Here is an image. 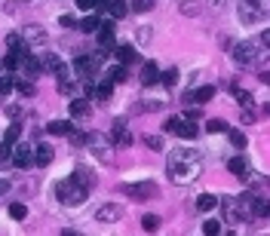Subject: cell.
Listing matches in <instances>:
<instances>
[{"mask_svg": "<svg viewBox=\"0 0 270 236\" xmlns=\"http://www.w3.org/2000/svg\"><path fill=\"white\" fill-rule=\"evenodd\" d=\"M178 120H181V117H169V120L163 123V129H166V132H175V126H178Z\"/></svg>", "mask_w": 270, "mask_h": 236, "instance_id": "43", "label": "cell"}, {"mask_svg": "<svg viewBox=\"0 0 270 236\" xmlns=\"http://www.w3.org/2000/svg\"><path fill=\"white\" fill-rule=\"evenodd\" d=\"M258 43H252V40H246V43H237L234 46V61L240 65V68H246V65H252L255 58H258Z\"/></svg>", "mask_w": 270, "mask_h": 236, "instance_id": "5", "label": "cell"}, {"mask_svg": "<svg viewBox=\"0 0 270 236\" xmlns=\"http://www.w3.org/2000/svg\"><path fill=\"white\" fill-rule=\"evenodd\" d=\"M25 37L34 40V43H46V31L37 28V25H28V28H25Z\"/></svg>", "mask_w": 270, "mask_h": 236, "instance_id": "22", "label": "cell"}, {"mask_svg": "<svg viewBox=\"0 0 270 236\" xmlns=\"http://www.w3.org/2000/svg\"><path fill=\"white\" fill-rule=\"evenodd\" d=\"M52 144H46V141H40V144H34V166H49L52 163Z\"/></svg>", "mask_w": 270, "mask_h": 236, "instance_id": "12", "label": "cell"}, {"mask_svg": "<svg viewBox=\"0 0 270 236\" xmlns=\"http://www.w3.org/2000/svg\"><path fill=\"white\" fill-rule=\"evenodd\" d=\"M141 141H144V144H148L151 151H157V154H160V151L166 147V141H163V135H144Z\"/></svg>", "mask_w": 270, "mask_h": 236, "instance_id": "30", "label": "cell"}, {"mask_svg": "<svg viewBox=\"0 0 270 236\" xmlns=\"http://www.w3.org/2000/svg\"><path fill=\"white\" fill-rule=\"evenodd\" d=\"M9 160H12L15 169H31L34 166V144H18L15 141V147L9 151Z\"/></svg>", "mask_w": 270, "mask_h": 236, "instance_id": "3", "label": "cell"}, {"mask_svg": "<svg viewBox=\"0 0 270 236\" xmlns=\"http://www.w3.org/2000/svg\"><path fill=\"white\" fill-rule=\"evenodd\" d=\"M123 215H126V209L120 203H105V206L95 209V221L98 224H117V221H123Z\"/></svg>", "mask_w": 270, "mask_h": 236, "instance_id": "4", "label": "cell"}, {"mask_svg": "<svg viewBox=\"0 0 270 236\" xmlns=\"http://www.w3.org/2000/svg\"><path fill=\"white\" fill-rule=\"evenodd\" d=\"M215 206H218V197H212V194H203V197L197 200V212H203V215L215 212Z\"/></svg>", "mask_w": 270, "mask_h": 236, "instance_id": "17", "label": "cell"}, {"mask_svg": "<svg viewBox=\"0 0 270 236\" xmlns=\"http://www.w3.org/2000/svg\"><path fill=\"white\" fill-rule=\"evenodd\" d=\"M9 218L25 221V218H28V206H25V203H12V206H9Z\"/></svg>", "mask_w": 270, "mask_h": 236, "instance_id": "31", "label": "cell"}, {"mask_svg": "<svg viewBox=\"0 0 270 236\" xmlns=\"http://www.w3.org/2000/svg\"><path fill=\"white\" fill-rule=\"evenodd\" d=\"M18 135H22V123H9V129H6V135H3V144H0V157H9V151H12V144L18 141Z\"/></svg>", "mask_w": 270, "mask_h": 236, "instance_id": "9", "label": "cell"}, {"mask_svg": "<svg viewBox=\"0 0 270 236\" xmlns=\"http://www.w3.org/2000/svg\"><path fill=\"white\" fill-rule=\"evenodd\" d=\"M95 68H98V58H89V55H80L74 61V71L83 77V80H92L95 77Z\"/></svg>", "mask_w": 270, "mask_h": 236, "instance_id": "7", "label": "cell"}, {"mask_svg": "<svg viewBox=\"0 0 270 236\" xmlns=\"http://www.w3.org/2000/svg\"><path fill=\"white\" fill-rule=\"evenodd\" d=\"M231 126L224 123V120H206V132L209 135H218V132H227Z\"/></svg>", "mask_w": 270, "mask_h": 236, "instance_id": "29", "label": "cell"}, {"mask_svg": "<svg viewBox=\"0 0 270 236\" xmlns=\"http://www.w3.org/2000/svg\"><path fill=\"white\" fill-rule=\"evenodd\" d=\"M22 71H25L28 77H40V74H43V65H40V58H37V55H31V52H28V55L22 58Z\"/></svg>", "mask_w": 270, "mask_h": 236, "instance_id": "14", "label": "cell"}, {"mask_svg": "<svg viewBox=\"0 0 270 236\" xmlns=\"http://www.w3.org/2000/svg\"><path fill=\"white\" fill-rule=\"evenodd\" d=\"M111 95H114V83H108V80H105V83H98V86H95V92H92V98H101V101H108Z\"/></svg>", "mask_w": 270, "mask_h": 236, "instance_id": "24", "label": "cell"}, {"mask_svg": "<svg viewBox=\"0 0 270 236\" xmlns=\"http://www.w3.org/2000/svg\"><path fill=\"white\" fill-rule=\"evenodd\" d=\"M123 194H129L132 200H151L154 194H157V184H151V181H141V184H123Z\"/></svg>", "mask_w": 270, "mask_h": 236, "instance_id": "6", "label": "cell"}, {"mask_svg": "<svg viewBox=\"0 0 270 236\" xmlns=\"http://www.w3.org/2000/svg\"><path fill=\"white\" fill-rule=\"evenodd\" d=\"M89 114V98H74L71 101V117H86Z\"/></svg>", "mask_w": 270, "mask_h": 236, "instance_id": "20", "label": "cell"}, {"mask_svg": "<svg viewBox=\"0 0 270 236\" xmlns=\"http://www.w3.org/2000/svg\"><path fill=\"white\" fill-rule=\"evenodd\" d=\"M175 135H178V138H197V126H194V123H184V120H178V126H175Z\"/></svg>", "mask_w": 270, "mask_h": 236, "instance_id": "21", "label": "cell"}, {"mask_svg": "<svg viewBox=\"0 0 270 236\" xmlns=\"http://www.w3.org/2000/svg\"><path fill=\"white\" fill-rule=\"evenodd\" d=\"M95 34H98V43H101V49H108V46L114 43V34H117V25H111V22H98V28H95Z\"/></svg>", "mask_w": 270, "mask_h": 236, "instance_id": "10", "label": "cell"}, {"mask_svg": "<svg viewBox=\"0 0 270 236\" xmlns=\"http://www.w3.org/2000/svg\"><path fill=\"white\" fill-rule=\"evenodd\" d=\"M3 68H6V71H9V74H15V71H18V68H22V55H18V52H12V49H9V55H6V58H3Z\"/></svg>", "mask_w": 270, "mask_h": 236, "instance_id": "23", "label": "cell"}, {"mask_svg": "<svg viewBox=\"0 0 270 236\" xmlns=\"http://www.w3.org/2000/svg\"><path fill=\"white\" fill-rule=\"evenodd\" d=\"M181 12L184 15H197L200 12V3H181Z\"/></svg>", "mask_w": 270, "mask_h": 236, "instance_id": "41", "label": "cell"}, {"mask_svg": "<svg viewBox=\"0 0 270 236\" xmlns=\"http://www.w3.org/2000/svg\"><path fill=\"white\" fill-rule=\"evenodd\" d=\"M203 233L206 236H221V224H218L215 218H209V221L203 224Z\"/></svg>", "mask_w": 270, "mask_h": 236, "instance_id": "35", "label": "cell"}, {"mask_svg": "<svg viewBox=\"0 0 270 236\" xmlns=\"http://www.w3.org/2000/svg\"><path fill=\"white\" fill-rule=\"evenodd\" d=\"M61 25H65V28H77V22H74L71 15H61Z\"/></svg>", "mask_w": 270, "mask_h": 236, "instance_id": "44", "label": "cell"}, {"mask_svg": "<svg viewBox=\"0 0 270 236\" xmlns=\"http://www.w3.org/2000/svg\"><path fill=\"white\" fill-rule=\"evenodd\" d=\"M123 132H126V120H123V117H117V120H114V126H111V141H114L117 135H123Z\"/></svg>", "mask_w": 270, "mask_h": 236, "instance_id": "37", "label": "cell"}, {"mask_svg": "<svg viewBox=\"0 0 270 236\" xmlns=\"http://www.w3.org/2000/svg\"><path fill=\"white\" fill-rule=\"evenodd\" d=\"M9 92H15V77L12 74H3L0 77V95H9Z\"/></svg>", "mask_w": 270, "mask_h": 236, "instance_id": "32", "label": "cell"}, {"mask_svg": "<svg viewBox=\"0 0 270 236\" xmlns=\"http://www.w3.org/2000/svg\"><path fill=\"white\" fill-rule=\"evenodd\" d=\"M77 28H80V31H86V34H95L98 18H95V15H86V18H80V22H77Z\"/></svg>", "mask_w": 270, "mask_h": 236, "instance_id": "28", "label": "cell"}, {"mask_svg": "<svg viewBox=\"0 0 270 236\" xmlns=\"http://www.w3.org/2000/svg\"><path fill=\"white\" fill-rule=\"evenodd\" d=\"M77 6H80L83 12H89V9H95V6H98V0H77Z\"/></svg>", "mask_w": 270, "mask_h": 236, "instance_id": "42", "label": "cell"}, {"mask_svg": "<svg viewBox=\"0 0 270 236\" xmlns=\"http://www.w3.org/2000/svg\"><path fill=\"white\" fill-rule=\"evenodd\" d=\"M114 144H117V147H129V144H132V135H129V132H123V135H117V138H114Z\"/></svg>", "mask_w": 270, "mask_h": 236, "instance_id": "40", "label": "cell"}, {"mask_svg": "<svg viewBox=\"0 0 270 236\" xmlns=\"http://www.w3.org/2000/svg\"><path fill=\"white\" fill-rule=\"evenodd\" d=\"M141 83L144 86H157L160 83V65L157 61H144L141 65Z\"/></svg>", "mask_w": 270, "mask_h": 236, "instance_id": "11", "label": "cell"}, {"mask_svg": "<svg viewBox=\"0 0 270 236\" xmlns=\"http://www.w3.org/2000/svg\"><path fill=\"white\" fill-rule=\"evenodd\" d=\"M200 172H203V160L197 151L178 147L169 154V181L172 184H191L200 178Z\"/></svg>", "mask_w": 270, "mask_h": 236, "instance_id": "1", "label": "cell"}, {"mask_svg": "<svg viewBox=\"0 0 270 236\" xmlns=\"http://www.w3.org/2000/svg\"><path fill=\"white\" fill-rule=\"evenodd\" d=\"M209 6H212V9H221V6H224V0H209Z\"/></svg>", "mask_w": 270, "mask_h": 236, "instance_id": "46", "label": "cell"}, {"mask_svg": "<svg viewBox=\"0 0 270 236\" xmlns=\"http://www.w3.org/2000/svg\"><path fill=\"white\" fill-rule=\"evenodd\" d=\"M181 101H184V108H188V104H194V92H184V95H181Z\"/></svg>", "mask_w": 270, "mask_h": 236, "instance_id": "45", "label": "cell"}, {"mask_svg": "<svg viewBox=\"0 0 270 236\" xmlns=\"http://www.w3.org/2000/svg\"><path fill=\"white\" fill-rule=\"evenodd\" d=\"M40 65H43V71H58V68H61V58L52 55V52H46V55L40 58Z\"/></svg>", "mask_w": 270, "mask_h": 236, "instance_id": "26", "label": "cell"}, {"mask_svg": "<svg viewBox=\"0 0 270 236\" xmlns=\"http://www.w3.org/2000/svg\"><path fill=\"white\" fill-rule=\"evenodd\" d=\"M46 132H49V135H71V132H74V123L52 120V123H46Z\"/></svg>", "mask_w": 270, "mask_h": 236, "instance_id": "16", "label": "cell"}, {"mask_svg": "<svg viewBox=\"0 0 270 236\" xmlns=\"http://www.w3.org/2000/svg\"><path fill=\"white\" fill-rule=\"evenodd\" d=\"M227 169H231V175H237L240 181H249V163H246L243 157H234V160L227 163Z\"/></svg>", "mask_w": 270, "mask_h": 236, "instance_id": "15", "label": "cell"}, {"mask_svg": "<svg viewBox=\"0 0 270 236\" xmlns=\"http://www.w3.org/2000/svg\"><path fill=\"white\" fill-rule=\"evenodd\" d=\"M234 98H237L246 111H249V108H252V101H255V98H252V92H249V89H240V86H234Z\"/></svg>", "mask_w": 270, "mask_h": 236, "instance_id": "25", "label": "cell"}, {"mask_svg": "<svg viewBox=\"0 0 270 236\" xmlns=\"http://www.w3.org/2000/svg\"><path fill=\"white\" fill-rule=\"evenodd\" d=\"M15 89H18L22 95H34V86H31V83H25V80H15Z\"/></svg>", "mask_w": 270, "mask_h": 236, "instance_id": "39", "label": "cell"}, {"mask_svg": "<svg viewBox=\"0 0 270 236\" xmlns=\"http://www.w3.org/2000/svg\"><path fill=\"white\" fill-rule=\"evenodd\" d=\"M61 236H83V233H77V230H61Z\"/></svg>", "mask_w": 270, "mask_h": 236, "instance_id": "48", "label": "cell"}, {"mask_svg": "<svg viewBox=\"0 0 270 236\" xmlns=\"http://www.w3.org/2000/svg\"><path fill=\"white\" fill-rule=\"evenodd\" d=\"M105 80H108V83H123V80H126V68H123V65H111V68L105 71Z\"/></svg>", "mask_w": 270, "mask_h": 236, "instance_id": "18", "label": "cell"}, {"mask_svg": "<svg viewBox=\"0 0 270 236\" xmlns=\"http://www.w3.org/2000/svg\"><path fill=\"white\" fill-rule=\"evenodd\" d=\"M55 197H58V203H61V206H80V203L89 197V190H86V187H80V184L68 175L65 181H58V184H55Z\"/></svg>", "mask_w": 270, "mask_h": 236, "instance_id": "2", "label": "cell"}, {"mask_svg": "<svg viewBox=\"0 0 270 236\" xmlns=\"http://www.w3.org/2000/svg\"><path fill=\"white\" fill-rule=\"evenodd\" d=\"M108 12H111L114 18H123V15L129 12V6H126L123 0H114V3H108Z\"/></svg>", "mask_w": 270, "mask_h": 236, "instance_id": "27", "label": "cell"}, {"mask_svg": "<svg viewBox=\"0 0 270 236\" xmlns=\"http://www.w3.org/2000/svg\"><path fill=\"white\" fill-rule=\"evenodd\" d=\"M227 135H231V144H234L237 151H243V147H246V135H243V132H237V129H227Z\"/></svg>", "mask_w": 270, "mask_h": 236, "instance_id": "34", "label": "cell"}, {"mask_svg": "<svg viewBox=\"0 0 270 236\" xmlns=\"http://www.w3.org/2000/svg\"><path fill=\"white\" fill-rule=\"evenodd\" d=\"M160 80H163L166 86H175V83H178V71H175V68H169L166 74H160Z\"/></svg>", "mask_w": 270, "mask_h": 236, "instance_id": "38", "label": "cell"}, {"mask_svg": "<svg viewBox=\"0 0 270 236\" xmlns=\"http://www.w3.org/2000/svg\"><path fill=\"white\" fill-rule=\"evenodd\" d=\"M6 190H9V181H0V197H3Z\"/></svg>", "mask_w": 270, "mask_h": 236, "instance_id": "47", "label": "cell"}, {"mask_svg": "<svg viewBox=\"0 0 270 236\" xmlns=\"http://www.w3.org/2000/svg\"><path fill=\"white\" fill-rule=\"evenodd\" d=\"M71 178H74L80 187H86V190H92V187H95V175H92L89 169H83V166H77V169L71 172Z\"/></svg>", "mask_w": 270, "mask_h": 236, "instance_id": "13", "label": "cell"}, {"mask_svg": "<svg viewBox=\"0 0 270 236\" xmlns=\"http://www.w3.org/2000/svg\"><path fill=\"white\" fill-rule=\"evenodd\" d=\"M129 9H132V12H151V9H154V0H132Z\"/></svg>", "mask_w": 270, "mask_h": 236, "instance_id": "36", "label": "cell"}, {"mask_svg": "<svg viewBox=\"0 0 270 236\" xmlns=\"http://www.w3.org/2000/svg\"><path fill=\"white\" fill-rule=\"evenodd\" d=\"M114 52H117V65H123V68H129V65L138 61V49H135L132 43H123V46H117Z\"/></svg>", "mask_w": 270, "mask_h": 236, "instance_id": "8", "label": "cell"}, {"mask_svg": "<svg viewBox=\"0 0 270 236\" xmlns=\"http://www.w3.org/2000/svg\"><path fill=\"white\" fill-rule=\"evenodd\" d=\"M141 227H144L148 233H157V230H160V218H157V215H144V218H141Z\"/></svg>", "mask_w": 270, "mask_h": 236, "instance_id": "33", "label": "cell"}, {"mask_svg": "<svg viewBox=\"0 0 270 236\" xmlns=\"http://www.w3.org/2000/svg\"><path fill=\"white\" fill-rule=\"evenodd\" d=\"M0 71H3V61H0Z\"/></svg>", "mask_w": 270, "mask_h": 236, "instance_id": "49", "label": "cell"}, {"mask_svg": "<svg viewBox=\"0 0 270 236\" xmlns=\"http://www.w3.org/2000/svg\"><path fill=\"white\" fill-rule=\"evenodd\" d=\"M215 98V86H200L197 92H194V104H206V101H212Z\"/></svg>", "mask_w": 270, "mask_h": 236, "instance_id": "19", "label": "cell"}]
</instances>
